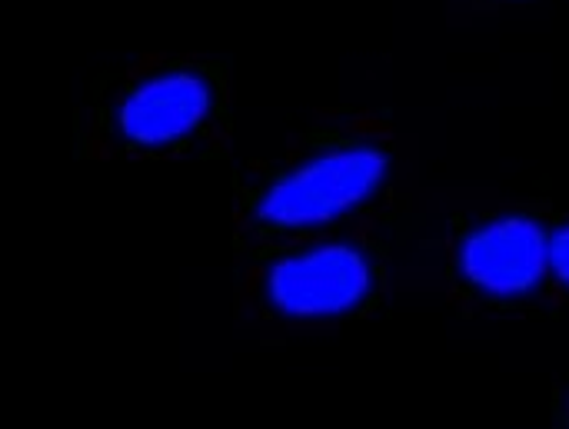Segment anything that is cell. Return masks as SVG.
I'll list each match as a JSON object with an SVG mask.
<instances>
[{
    "label": "cell",
    "mask_w": 569,
    "mask_h": 429,
    "mask_svg": "<svg viewBox=\"0 0 569 429\" xmlns=\"http://www.w3.org/2000/svg\"><path fill=\"white\" fill-rule=\"evenodd\" d=\"M550 270H557V277L569 283V227L550 237Z\"/></svg>",
    "instance_id": "5"
},
{
    "label": "cell",
    "mask_w": 569,
    "mask_h": 429,
    "mask_svg": "<svg viewBox=\"0 0 569 429\" xmlns=\"http://www.w3.org/2000/svg\"><path fill=\"white\" fill-rule=\"evenodd\" d=\"M210 107V90L193 73H163L147 80L120 110L123 130L140 143H167L193 130Z\"/></svg>",
    "instance_id": "4"
},
{
    "label": "cell",
    "mask_w": 569,
    "mask_h": 429,
    "mask_svg": "<svg viewBox=\"0 0 569 429\" xmlns=\"http://www.w3.org/2000/svg\"><path fill=\"white\" fill-rule=\"evenodd\" d=\"M370 290V263L353 247H320L280 260L270 273V297L297 317H327L357 307Z\"/></svg>",
    "instance_id": "2"
},
{
    "label": "cell",
    "mask_w": 569,
    "mask_h": 429,
    "mask_svg": "<svg viewBox=\"0 0 569 429\" xmlns=\"http://www.w3.org/2000/svg\"><path fill=\"white\" fill-rule=\"evenodd\" d=\"M387 173V157L370 147L323 153L270 187L260 217L280 227H313L367 200Z\"/></svg>",
    "instance_id": "1"
},
{
    "label": "cell",
    "mask_w": 569,
    "mask_h": 429,
    "mask_svg": "<svg viewBox=\"0 0 569 429\" xmlns=\"http://www.w3.org/2000/svg\"><path fill=\"white\" fill-rule=\"evenodd\" d=\"M463 270L487 293H523L550 270V237L527 217L493 220L463 243Z\"/></svg>",
    "instance_id": "3"
}]
</instances>
